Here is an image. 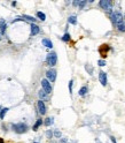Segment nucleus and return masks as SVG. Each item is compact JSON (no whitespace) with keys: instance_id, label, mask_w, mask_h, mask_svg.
<instances>
[{"instance_id":"1","label":"nucleus","mask_w":125,"mask_h":143,"mask_svg":"<svg viewBox=\"0 0 125 143\" xmlns=\"http://www.w3.org/2000/svg\"><path fill=\"white\" fill-rule=\"evenodd\" d=\"M12 129H13L15 133H17V134H23V133L28 132L29 127L26 126L25 123L20 122V123H14V125H12Z\"/></svg>"},{"instance_id":"2","label":"nucleus","mask_w":125,"mask_h":143,"mask_svg":"<svg viewBox=\"0 0 125 143\" xmlns=\"http://www.w3.org/2000/svg\"><path fill=\"white\" fill-rule=\"evenodd\" d=\"M46 62L47 65H49V66H55L57 62V54L55 52H51L48 53L46 55Z\"/></svg>"},{"instance_id":"3","label":"nucleus","mask_w":125,"mask_h":143,"mask_svg":"<svg viewBox=\"0 0 125 143\" xmlns=\"http://www.w3.org/2000/svg\"><path fill=\"white\" fill-rule=\"evenodd\" d=\"M110 17H111V21H113V23H115L116 26H118V24H120V23H123V15L120 14L119 12L111 13Z\"/></svg>"},{"instance_id":"4","label":"nucleus","mask_w":125,"mask_h":143,"mask_svg":"<svg viewBox=\"0 0 125 143\" xmlns=\"http://www.w3.org/2000/svg\"><path fill=\"white\" fill-rule=\"evenodd\" d=\"M99 5L103 11L108 12V13H110V12L113 11V2L109 1V0H101L99 2Z\"/></svg>"},{"instance_id":"5","label":"nucleus","mask_w":125,"mask_h":143,"mask_svg":"<svg viewBox=\"0 0 125 143\" xmlns=\"http://www.w3.org/2000/svg\"><path fill=\"white\" fill-rule=\"evenodd\" d=\"M42 90L45 91L47 95L52 92V85H51V82H49V81H47L46 79L42 80Z\"/></svg>"},{"instance_id":"6","label":"nucleus","mask_w":125,"mask_h":143,"mask_svg":"<svg viewBox=\"0 0 125 143\" xmlns=\"http://www.w3.org/2000/svg\"><path fill=\"white\" fill-rule=\"evenodd\" d=\"M46 80L49 82H54L56 80V70L55 69H49L46 72Z\"/></svg>"},{"instance_id":"7","label":"nucleus","mask_w":125,"mask_h":143,"mask_svg":"<svg viewBox=\"0 0 125 143\" xmlns=\"http://www.w3.org/2000/svg\"><path fill=\"white\" fill-rule=\"evenodd\" d=\"M99 81H100V83L103 85V87H106V85H107L108 80H107V74H106V72L101 70V72L99 73Z\"/></svg>"},{"instance_id":"8","label":"nucleus","mask_w":125,"mask_h":143,"mask_svg":"<svg viewBox=\"0 0 125 143\" xmlns=\"http://www.w3.org/2000/svg\"><path fill=\"white\" fill-rule=\"evenodd\" d=\"M37 106H38V111L42 116H45L46 114V106H45V103L42 101H38L37 103Z\"/></svg>"},{"instance_id":"9","label":"nucleus","mask_w":125,"mask_h":143,"mask_svg":"<svg viewBox=\"0 0 125 143\" xmlns=\"http://www.w3.org/2000/svg\"><path fill=\"white\" fill-rule=\"evenodd\" d=\"M39 32H40V28L37 26V24L32 23L31 24V36H36V35H38Z\"/></svg>"},{"instance_id":"10","label":"nucleus","mask_w":125,"mask_h":143,"mask_svg":"<svg viewBox=\"0 0 125 143\" xmlns=\"http://www.w3.org/2000/svg\"><path fill=\"white\" fill-rule=\"evenodd\" d=\"M6 28H7V24H6V21L4 19H0V34L4 35L6 31Z\"/></svg>"},{"instance_id":"11","label":"nucleus","mask_w":125,"mask_h":143,"mask_svg":"<svg viewBox=\"0 0 125 143\" xmlns=\"http://www.w3.org/2000/svg\"><path fill=\"white\" fill-rule=\"evenodd\" d=\"M42 45L45 48H53V43L51 39H47V38H44L42 39Z\"/></svg>"},{"instance_id":"12","label":"nucleus","mask_w":125,"mask_h":143,"mask_svg":"<svg viewBox=\"0 0 125 143\" xmlns=\"http://www.w3.org/2000/svg\"><path fill=\"white\" fill-rule=\"evenodd\" d=\"M38 96H39L40 101H42V102L45 101V99H47V94H46V92H45L44 90H42H42L38 91Z\"/></svg>"},{"instance_id":"13","label":"nucleus","mask_w":125,"mask_h":143,"mask_svg":"<svg viewBox=\"0 0 125 143\" xmlns=\"http://www.w3.org/2000/svg\"><path fill=\"white\" fill-rule=\"evenodd\" d=\"M53 122H54V118L53 117H48L45 119V121H44V123H45V126H51V125H53Z\"/></svg>"},{"instance_id":"14","label":"nucleus","mask_w":125,"mask_h":143,"mask_svg":"<svg viewBox=\"0 0 125 143\" xmlns=\"http://www.w3.org/2000/svg\"><path fill=\"white\" fill-rule=\"evenodd\" d=\"M22 19H23V20H26V21H29V22H32V23H35V22L37 21L36 17H32V16H30V15H23Z\"/></svg>"},{"instance_id":"15","label":"nucleus","mask_w":125,"mask_h":143,"mask_svg":"<svg viewBox=\"0 0 125 143\" xmlns=\"http://www.w3.org/2000/svg\"><path fill=\"white\" fill-rule=\"evenodd\" d=\"M68 22H69V23H70V24H73V26H76V24H77V17H76V16H75V15L69 16Z\"/></svg>"},{"instance_id":"16","label":"nucleus","mask_w":125,"mask_h":143,"mask_svg":"<svg viewBox=\"0 0 125 143\" xmlns=\"http://www.w3.org/2000/svg\"><path fill=\"white\" fill-rule=\"evenodd\" d=\"M42 125V119H38V120L36 121V123L33 125V127H32V128H33V130H37V129L40 127Z\"/></svg>"},{"instance_id":"17","label":"nucleus","mask_w":125,"mask_h":143,"mask_svg":"<svg viewBox=\"0 0 125 143\" xmlns=\"http://www.w3.org/2000/svg\"><path fill=\"white\" fill-rule=\"evenodd\" d=\"M37 17H38L40 21H45V20H46V15H45L42 12H37Z\"/></svg>"},{"instance_id":"18","label":"nucleus","mask_w":125,"mask_h":143,"mask_svg":"<svg viewBox=\"0 0 125 143\" xmlns=\"http://www.w3.org/2000/svg\"><path fill=\"white\" fill-rule=\"evenodd\" d=\"M87 91H89L87 87H82L80 90H79V96H85L86 94H87Z\"/></svg>"},{"instance_id":"19","label":"nucleus","mask_w":125,"mask_h":143,"mask_svg":"<svg viewBox=\"0 0 125 143\" xmlns=\"http://www.w3.org/2000/svg\"><path fill=\"white\" fill-rule=\"evenodd\" d=\"M8 112V109L7 107H4V109H1V111H0V119H4L6 116V113Z\"/></svg>"},{"instance_id":"20","label":"nucleus","mask_w":125,"mask_h":143,"mask_svg":"<svg viewBox=\"0 0 125 143\" xmlns=\"http://www.w3.org/2000/svg\"><path fill=\"white\" fill-rule=\"evenodd\" d=\"M85 69H86V70H87V72H89V75H92L93 74V67H92V66H91V65H86V66H85Z\"/></svg>"},{"instance_id":"21","label":"nucleus","mask_w":125,"mask_h":143,"mask_svg":"<svg viewBox=\"0 0 125 143\" xmlns=\"http://www.w3.org/2000/svg\"><path fill=\"white\" fill-rule=\"evenodd\" d=\"M117 29L119 30L120 32H125V23H120L117 26Z\"/></svg>"},{"instance_id":"22","label":"nucleus","mask_w":125,"mask_h":143,"mask_svg":"<svg viewBox=\"0 0 125 143\" xmlns=\"http://www.w3.org/2000/svg\"><path fill=\"white\" fill-rule=\"evenodd\" d=\"M62 41H63V42H69V41H70V35H69L68 32H65V34L63 35Z\"/></svg>"},{"instance_id":"23","label":"nucleus","mask_w":125,"mask_h":143,"mask_svg":"<svg viewBox=\"0 0 125 143\" xmlns=\"http://www.w3.org/2000/svg\"><path fill=\"white\" fill-rule=\"evenodd\" d=\"M86 4H87V1H78V7L80 8V9H83Z\"/></svg>"},{"instance_id":"24","label":"nucleus","mask_w":125,"mask_h":143,"mask_svg":"<svg viewBox=\"0 0 125 143\" xmlns=\"http://www.w3.org/2000/svg\"><path fill=\"white\" fill-rule=\"evenodd\" d=\"M53 135H54L55 137H57V138H60L61 136H62V134H61V132H60V130H54Z\"/></svg>"},{"instance_id":"25","label":"nucleus","mask_w":125,"mask_h":143,"mask_svg":"<svg viewBox=\"0 0 125 143\" xmlns=\"http://www.w3.org/2000/svg\"><path fill=\"white\" fill-rule=\"evenodd\" d=\"M98 65H99L100 67H103V66H106V60H102V59L99 60V61H98Z\"/></svg>"},{"instance_id":"26","label":"nucleus","mask_w":125,"mask_h":143,"mask_svg":"<svg viewBox=\"0 0 125 143\" xmlns=\"http://www.w3.org/2000/svg\"><path fill=\"white\" fill-rule=\"evenodd\" d=\"M72 84H73V81H69V91H70V94H72Z\"/></svg>"},{"instance_id":"27","label":"nucleus","mask_w":125,"mask_h":143,"mask_svg":"<svg viewBox=\"0 0 125 143\" xmlns=\"http://www.w3.org/2000/svg\"><path fill=\"white\" fill-rule=\"evenodd\" d=\"M46 136L48 138H52L53 137V132H52V130H47V132H46Z\"/></svg>"},{"instance_id":"28","label":"nucleus","mask_w":125,"mask_h":143,"mask_svg":"<svg viewBox=\"0 0 125 143\" xmlns=\"http://www.w3.org/2000/svg\"><path fill=\"white\" fill-rule=\"evenodd\" d=\"M60 143H68V140H67V138H61V140H60Z\"/></svg>"},{"instance_id":"29","label":"nucleus","mask_w":125,"mask_h":143,"mask_svg":"<svg viewBox=\"0 0 125 143\" xmlns=\"http://www.w3.org/2000/svg\"><path fill=\"white\" fill-rule=\"evenodd\" d=\"M72 5L75 6V7H77V6H78V1H73V2H72Z\"/></svg>"},{"instance_id":"30","label":"nucleus","mask_w":125,"mask_h":143,"mask_svg":"<svg viewBox=\"0 0 125 143\" xmlns=\"http://www.w3.org/2000/svg\"><path fill=\"white\" fill-rule=\"evenodd\" d=\"M110 140H111V142H113V143H117V142H116V140H115V137H113V136L110 137Z\"/></svg>"},{"instance_id":"31","label":"nucleus","mask_w":125,"mask_h":143,"mask_svg":"<svg viewBox=\"0 0 125 143\" xmlns=\"http://www.w3.org/2000/svg\"><path fill=\"white\" fill-rule=\"evenodd\" d=\"M0 143H4V141H2V140H1V138H0Z\"/></svg>"},{"instance_id":"32","label":"nucleus","mask_w":125,"mask_h":143,"mask_svg":"<svg viewBox=\"0 0 125 143\" xmlns=\"http://www.w3.org/2000/svg\"><path fill=\"white\" fill-rule=\"evenodd\" d=\"M35 143H38V142H35Z\"/></svg>"}]
</instances>
